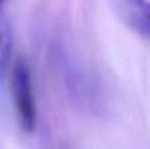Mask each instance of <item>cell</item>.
<instances>
[{
	"instance_id": "obj_1",
	"label": "cell",
	"mask_w": 150,
	"mask_h": 149,
	"mask_svg": "<svg viewBox=\"0 0 150 149\" xmlns=\"http://www.w3.org/2000/svg\"><path fill=\"white\" fill-rule=\"evenodd\" d=\"M11 86L18 126L25 133L30 135L37 127V110L32 87L30 69L24 58H18L13 65Z\"/></svg>"
},
{
	"instance_id": "obj_5",
	"label": "cell",
	"mask_w": 150,
	"mask_h": 149,
	"mask_svg": "<svg viewBox=\"0 0 150 149\" xmlns=\"http://www.w3.org/2000/svg\"><path fill=\"white\" fill-rule=\"evenodd\" d=\"M5 1H7V0H1V3H3V4H4V3H5Z\"/></svg>"
},
{
	"instance_id": "obj_3",
	"label": "cell",
	"mask_w": 150,
	"mask_h": 149,
	"mask_svg": "<svg viewBox=\"0 0 150 149\" xmlns=\"http://www.w3.org/2000/svg\"><path fill=\"white\" fill-rule=\"evenodd\" d=\"M116 15L138 36L150 41L149 0H111Z\"/></svg>"
},
{
	"instance_id": "obj_2",
	"label": "cell",
	"mask_w": 150,
	"mask_h": 149,
	"mask_svg": "<svg viewBox=\"0 0 150 149\" xmlns=\"http://www.w3.org/2000/svg\"><path fill=\"white\" fill-rule=\"evenodd\" d=\"M58 65L67 84L66 87L71 91V94L88 106V108H98L100 106V95L98 84L92 81V78L78 67L76 63L73 62L67 55H63V53H58Z\"/></svg>"
},
{
	"instance_id": "obj_4",
	"label": "cell",
	"mask_w": 150,
	"mask_h": 149,
	"mask_svg": "<svg viewBox=\"0 0 150 149\" xmlns=\"http://www.w3.org/2000/svg\"><path fill=\"white\" fill-rule=\"evenodd\" d=\"M13 50V33L12 26L8 24L7 17L1 15V23H0V62L1 67L7 66Z\"/></svg>"
}]
</instances>
